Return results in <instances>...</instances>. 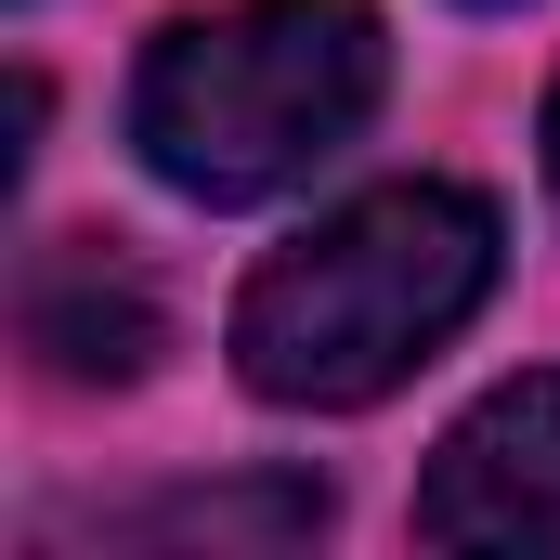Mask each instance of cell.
Here are the masks:
<instances>
[{
  "instance_id": "277c9868",
  "label": "cell",
  "mask_w": 560,
  "mask_h": 560,
  "mask_svg": "<svg viewBox=\"0 0 560 560\" xmlns=\"http://www.w3.org/2000/svg\"><path fill=\"white\" fill-rule=\"evenodd\" d=\"M13 339L66 392H131L170 339V313H156V275L118 235H39L26 275H13Z\"/></svg>"
},
{
  "instance_id": "7a4b0ae2",
  "label": "cell",
  "mask_w": 560,
  "mask_h": 560,
  "mask_svg": "<svg viewBox=\"0 0 560 560\" xmlns=\"http://www.w3.org/2000/svg\"><path fill=\"white\" fill-rule=\"evenodd\" d=\"M378 0H222L131 66V156L196 209H261L378 118Z\"/></svg>"
},
{
  "instance_id": "6da1fadb",
  "label": "cell",
  "mask_w": 560,
  "mask_h": 560,
  "mask_svg": "<svg viewBox=\"0 0 560 560\" xmlns=\"http://www.w3.org/2000/svg\"><path fill=\"white\" fill-rule=\"evenodd\" d=\"M495 287V209L469 183H378L287 235L235 287V378L300 418H352L405 392Z\"/></svg>"
},
{
  "instance_id": "5b68a950",
  "label": "cell",
  "mask_w": 560,
  "mask_h": 560,
  "mask_svg": "<svg viewBox=\"0 0 560 560\" xmlns=\"http://www.w3.org/2000/svg\"><path fill=\"white\" fill-rule=\"evenodd\" d=\"M105 535L131 548H300L326 535V482H222V495H156V509H118Z\"/></svg>"
},
{
  "instance_id": "8992f818",
  "label": "cell",
  "mask_w": 560,
  "mask_h": 560,
  "mask_svg": "<svg viewBox=\"0 0 560 560\" xmlns=\"http://www.w3.org/2000/svg\"><path fill=\"white\" fill-rule=\"evenodd\" d=\"M548 196H560V92H548Z\"/></svg>"
},
{
  "instance_id": "3957f363",
  "label": "cell",
  "mask_w": 560,
  "mask_h": 560,
  "mask_svg": "<svg viewBox=\"0 0 560 560\" xmlns=\"http://www.w3.org/2000/svg\"><path fill=\"white\" fill-rule=\"evenodd\" d=\"M430 548H560V365L482 392L418 482Z\"/></svg>"
}]
</instances>
